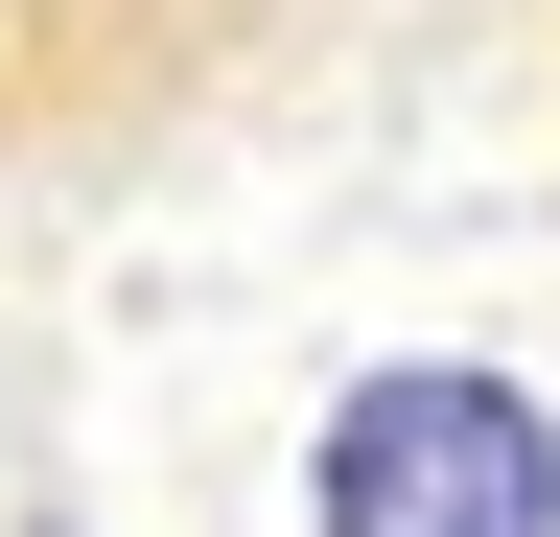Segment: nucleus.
I'll list each match as a JSON object with an SVG mask.
<instances>
[{
  "label": "nucleus",
  "mask_w": 560,
  "mask_h": 537,
  "mask_svg": "<svg viewBox=\"0 0 560 537\" xmlns=\"http://www.w3.org/2000/svg\"><path fill=\"white\" fill-rule=\"evenodd\" d=\"M537 514H560V467L490 374H374L327 421V537H537Z\"/></svg>",
  "instance_id": "1"
}]
</instances>
